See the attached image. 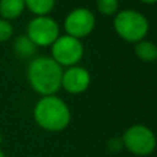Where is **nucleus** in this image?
Returning a JSON list of instances; mask_svg holds the SVG:
<instances>
[{"instance_id": "obj_1", "label": "nucleus", "mask_w": 157, "mask_h": 157, "mask_svg": "<svg viewBox=\"0 0 157 157\" xmlns=\"http://www.w3.org/2000/svg\"><path fill=\"white\" fill-rule=\"evenodd\" d=\"M63 69L49 56L33 59L27 67V78L34 92L43 96L55 94L61 87Z\"/></svg>"}, {"instance_id": "obj_2", "label": "nucleus", "mask_w": 157, "mask_h": 157, "mask_svg": "<svg viewBox=\"0 0 157 157\" xmlns=\"http://www.w3.org/2000/svg\"><path fill=\"white\" fill-rule=\"evenodd\" d=\"M33 118L36 123L48 131L64 130L71 119L67 104L55 94L43 96L34 105Z\"/></svg>"}, {"instance_id": "obj_3", "label": "nucleus", "mask_w": 157, "mask_h": 157, "mask_svg": "<svg viewBox=\"0 0 157 157\" xmlns=\"http://www.w3.org/2000/svg\"><path fill=\"white\" fill-rule=\"evenodd\" d=\"M113 26L119 37L131 43L142 40L148 32L147 18L135 10H123L118 12L114 17Z\"/></svg>"}, {"instance_id": "obj_4", "label": "nucleus", "mask_w": 157, "mask_h": 157, "mask_svg": "<svg viewBox=\"0 0 157 157\" xmlns=\"http://www.w3.org/2000/svg\"><path fill=\"white\" fill-rule=\"evenodd\" d=\"M27 37L37 47H49L60 36L58 22L49 16H36L27 25Z\"/></svg>"}, {"instance_id": "obj_5", "label": "nucleus", "mask_w": 157, "mask_h": 157, "mask_svg": "<svg viewBox=\"0 0 157 157\" xmlns=\"http://www.w3.org/2000/svg\"><path fill=\"white\" fill-rule=\"evenodd\" d=\"M123 145L134 155H150L156 145L157 139L151 129L145 125H132L123 135Z\"/></svg>"}, {"instance_id": "obj_6", "label": "nucleus", "mask_w": 157, "mask_h": 157, "mask_svg": "<svg viewBox=\"0 0 157 157\" xmlns=\"http://www.w3.org/2000/svg\"><path fill=\"white\" fill-rule=\"evenodd\" d=\"M83 55V47L80 39L69 34L59 36L52 44V58L60 66H74Z\"/></svg>"}, {"instance_id": "obj_7", "label": "nucleus", "mask_w": 157, "mask_h": 157, "mask_svg": "<svg viewBox=\"0 0 157 157\" xmlns=\"http://www.w3.org/2000/svg\"><path fill=\"white\" fill-rule=\"evenodd\" d=\"M96 18L94 15L83 7L72 10L64 21V28L66 34L75 37L77 39L88 36L94 28Z\"/></svg>"}, {"instance_id": "obj_8", "label": "nucleus", "mask_w": 157, "mask_h": 157, "mask_svg": "<svg viewBox=\"0 0 157 157\" xmlns=\"http://www.w3.org/2000/svg\"><path fill=\"white\" fill-rule=\"evenodd\" d=\"M91 82L90 72L82 66H70L65 71H63L61 77V87L65 91L72 94H78L85 92Z\"/></svg>"}, {"instance_id": "obj_9", "label": "nucleus", "mask_w": 157, "mask_h": 157, "mask_svg": "<svg viewBox=\"0 0 157 157\" xmlns=\"http://www.w3.org/2000/svg\"><path fill=\"white\" fill-rule=\"evenodd\" d=\"M25 0H0V16L7 21L20 17L25 10Z\"/></svg>"}, {"instance_id": "obj_10", "label": "nucleus", "mask_w": 157, "mask_h": 157, "mask_svg": "<svg viewBox=\"0 0 157 157\" xmlns=\"http://www.w3.org/2000/svg\"><path fill=\"white\" fill-rule=\"evenodd\" d=\"M37 50V45L27 37V34H22L15 38L13 40V52L21 59L31 58Z\"/></svg>"}, {"instance_id": "obj_11", "label": "nucleus", "mask_w": 157, "mask_h": 157, "mask_svg": "<svg viewBox=\"0 0 157 157\" xmlns=\"http://www.w3.org/2000/svg\"><path fill=\"white\" fill-rule=\"evenodd\" d=\"M135 54L142 61H153L157 59V45L150 40H140L134 47Z\"/></svg>"}, {"instance_id": "obj_12", "label": "nucleus", "mask_w": 157, "mask_h": 157, "mask_svg": "<svg viewBox=\"0 0 157 157\" xmlns=\"http://www.w3.org/2000/svg\"><path fill=\"white\" fill-rule=\"evenodd\" d=\"M26 7L37 16H47L54 7L55 0H25Z\"/></svg>"}, {"instance_id": "obj_13", "label": "nucleus", "mask_w": 157, "mask_h": 157, "mask_svg": "<svg viewBox=\"0 0 157 157\" xmlns=\"http://www.w3.org/2000/svg\"><path fill=\"white\" fill-rule=\"evenodd\" d=\"M118 0H97V9L104 16L114 15L118 10Z\"/></svg>"}, {"instance_id": "obj_14", "label": "nucleus", "mask_w": 157, "mask_h": 157, "mask_svg": "<svg viewBox=\"0 0 157 157\" xmlns=\"http://www.w3.org/2000/svg\"><path fill=\"white\" fill-rule=\"evenodd\" d=\"M13 34V27L10 21L0 18V43L9 40Z\"/></svg>"}, {"instance_id": "obj_15", "label": "nucleus", "mask_w": 157, "mask_h": 157, "mask_svg": "<svg viewBox=\"0 0 157 157\" xmlns=\"http://www.w3.org/2000/svg\"><path fill=\"white\" fill-rule=\"evenodd\" d=\"M140 1H142L145 4H155V2H157V0H140Z\"/></svg>"}, {"instance_id": "obj_16", "label": "nucleus", "mask_w": 157, "mask_h": 157, "mask_svg": "<svg viewBox=\"0 0 157 157\" xmlns=\"http://www.w3.org/2000/svg\"><path fill=\"white\" fill-rule=\"evenodd\" d=\"M0 157H5V155H4V152L0 150Z\"/></svg>"}, {"instance_id": "obj_17", "label": "nucleus", "mask_w": 157, "mask_h": 157, "mask_svg": "<svg viewBox=\"0 0 157 157\" xmlns=\"http://www.w3.org/2000/svg\"><path fill=\"white\" fill-rule=\"evenodd\" d=\"M1 142H2V135H1V132H0V145H1Z\"/></svg>"}]
</instances>
